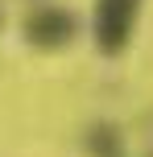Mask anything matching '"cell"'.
<instances>
[{
    "label": "cell",
    "instance_id": "obj_1",
    "mask_svg": "<svg viewBox=\"0 0 153 157\" xmlns=\"http://www.w3.org/2000/svg\"><path fill=\"white\" fill-rule=\"evenodd\" d=\"M141 8H145V0H95L91 37H95V50L104 58H120L124 50L132 46Z\"/></svg>",
    "mask_w": 153,
    "mask_h": 157
},
{
    "label": "cell",
    "instance_id": "obj_2",
    "mask_svg": "<svg viewBox=\"0 0 153 157\" xmlns=\"http://www.w3.org/2000/svg\"><path fill=\"white\" fill-rule=\"evenodd\" d=\"M21 37L33 50H41V54H58V50H66L79 37V17H75V8L58 4V0L33 4L21 21Z\"/></svg>",
    "mask_w": 153,
    "mask_h": 157
},
{
    "label": "cell",
    "instance_id": "obj_3",
    "mask_svg": "<svg viewBox=\"0 0 153 157\" xmlns=\"http://www.w3.org/2000/svg\"><path fill=\"white\" fill-rule=\"evenodd\" d=\"M87 153L91 157H124V141H120V128L99 120V124L87 128Z\"/></svg>",
    "mask_w": 153,
    "mask_h": 157
},
{
    "label": "cell",
    "instance_id": "obj_4",
    "mask_svg": "<svg viewBox=\"0 0 153 157\" xmlns=\"http://www.w3.org/2000/svg\"><path fill=\"white\" fill-rule=\"evenodd\" d=\"M0 25H4V13H0Z\"/></svg>",
    "mask_w": 153,
    "mask_h": 157
},
{
    "label": "cell",
    "instance_id": "obj_5",
    "mask_svg": "<svg viewBox=\"0 0 153 157\" xmlns=\"http://www.w3.org/2000/svg\"><path fill=\"white\" fill-rule=\"evenodd\" d=\"M149 157H153V153H149Z\"/></svg>",
    "mask_w": 153,
    "mask_h": 157
}]
</instances>
